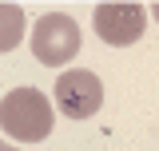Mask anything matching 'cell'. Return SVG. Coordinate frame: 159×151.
<instances>
[{
    "instance_id": "6da1fadb",
    "label": "cell",
    "mask_w": 159,
    "mask_h": 151,
    "mask_svg": "<svg viewBox=\"0 0 159 151\" xmlns=\"http://www.w3.org/2000/svg\"><path fill=\"white\" fill-rule=\"evenodd\" d=\"M56 112L40 88H12L0 99V131L20 143H40L52 135Z\"/></svg>"
},
{
    "instance_id": "7a4b0ae2",
    "label": "cell",
    "mask_w": 159,
    "mask_h": 151,
    "mask_svg": "<svg viewBox=\"0 0 159 151\" xmlns=\"http://www.w3.org/2000/svg\"><path fill=\"white\" fill-rule=\"evenodd\" d=\"M32 56L44 68H64L72 56H80V24L64 12H44L32 28Z\"/></svg>"
},
{
    "instance_id": "3957f363",
    "label": "cell",
    "mask_w": 159,
    "mask_h": 151,
    "mask_svg": "<svg viewBox=\"0 0 159 151\" xmlns=\"http://www.w3.org/2000/svg\"><path fill=\"white\" fill-rule=\"evenodd\" d=\"M99 103H103V84H99L96 72H88V68H72V72H64L56 80V108L68 119H92L99 112Z\"/></svg>"
},
{
    "instance_id": "277c9868",
    "label": "cell",
    "mask_w": 159,
    "mask_h": 151,
    "mask_svg": "<svg viewBox=\"0 0 159 151\" xmlns=\"http://www.w3.org/2000/svg\"><path fill=\"white\" fill-rule=\"evenodd\" d=\"M92 24H96V36L111 48H127L143 36V8L139 4H123V0H111V4H96L92 12Z\"/></svg>"
},
{
    "instance_id": "5b68a950",
    "label": "cell",
    "mask_w": 159,
    "mask_h": 151,
    "mask_svg": "<svg viewBox=\"0 0 159 151\" xmlns=\"http://www.w3.org/2000/svg\"><path fill=\"white\" fill-rule=\"evenodd\" d=\"M24 40V12L20 4H0V52H12Z\"/></svg>"
},
{
    "instance_id": "8992f818",
    "label": "cell",
    "mask_w": 159,
    "mask_h": 151,
    "mask_svg": "<svg viewBox=\"0 0 159 151\" xmlns=\"http://www.w3.org/2000/svg\"><path fill=\"white\" fill-rule=\"evenodd\" d=\"M151 16H155V20H159V0H155V4H151Z\"/></svg>"
},
{
    "instance_id": "52a82bcc",
    "label": "cell",
    "mask_w": 159,
    "mask_h": 151,
    "mask_svg": "<svg viewBox=\"0 0 159 151\" xmlns=\"http://www.w3.org/2000/svg\"><path fill=\"white\" fill-rule=\"evenodd\" d=\"M0 151H16V147H8V143H4V139H0Z\"/></svg>"
}]
</instances>
